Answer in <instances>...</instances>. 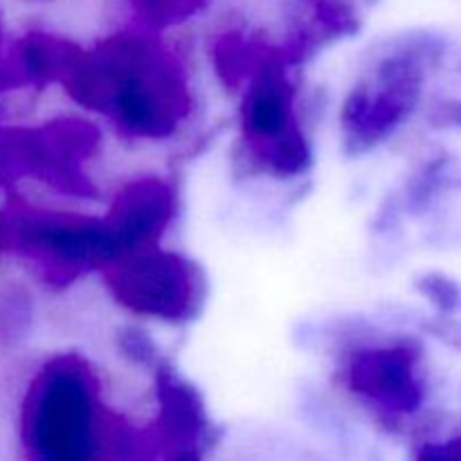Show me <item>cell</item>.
<instances>
[{
	"instance_id": "1",
	"label": "cell",
	"mask_w": 461,
	"mask_h": 461,
	"mask_svg": "<svg viewBox=\"0 0 461 461\" xmlns=\"http://www.w3.org/2000/svg\"><path fill=\"white\" fill-rule=\"evenodd\" d=\"M30 461H117L126 441L99 412L93 378L77 363H52L30 387L23 408Z\"/></svg>"
},
{
	"instance_id": "2",
	"label": "cell",
	"mask_w": 461,
	"mask_h": 461,
	"mask_svg": "<svg viewBox=\"0 0 461 461\" xmlns=\"http://www.w3.org/2000/svg\"><path fill=\"white\" fill-rule=\"evenodd\" d=\"M113 291L142 313L180 318L194 300V277L178 257L135 252L108 273Z\"/></svg>"
},
{
	"instance_id": "3",
	"label": "cell",
	"mask_w": 461,
	"mask_h": 461,
	"mask_svg": "<svg viewBox=\"0 0 461 461\" xmlns=\"http://www.w3.org/2000/svg\"><path fill=\"white\" fill-rule=\"evenodd\" d=\"M171 212L169 192L156 180L135 183L117 198L111 219L106 221L115 248L135 250L151 241L165 228Z\"/></svg>"
},
{
	"instance_id": "4",
	"label": "cell",
	"mask_w": 461,
	"mask_h": 461,
	"mask_svg": "<svg viewBox=\"0 0 461 461\" xmlns=\"http://www.w3.org/2000/svg\"><path fill=\"white\" fill-rule=\"evenodd\" d=\"M351 383L354 390L396 410L414 408L419 399L412 360L403 351H374L360 356L351 369Z\"/></svg>"
},
{
	"instance_id": "5",
	"label": "cell",
	"mask_w": 461,
	"mask_h": 461,
	"mask_svg": "<svg viewBox=\"0 0 461 461\" xmlns=\"http://www.w3.org/2000/svg\"><path fill=\"white\" fill-rule=\"evenodd\" d=\"M205 0H131L135 14L151 27H169L187 21Z\"/></svg>"
},
{
	"instance_id": "6",
	"label": "cell",
	"mask_w": 461,
	"mask_h": 461,
	"mask_svg": "<svg viewBox=\"0 0 461 461\" xmlns=\"http://www.w3.org/2000/svg\"><path fill=\"white\" fill-rule=\"evenodd\" d=\"M419 461H461V441L426 446L419 455Z\"/></svg>"
},
{
	"instance_id": "7",
	"label": "cell",
	"mask_w": 461,
	"mask_h": 461,
	"mask_svg": "<svg viewBox=\"0 0 461 461\" xmlns=\"http://www.w3.org/2000/svg\"><path fill=\"white\" fill-rule=\"evenodd\" d=\"M12 86H16V81H14L12 68H9V57L3 50V34H0V90L12 88Z\"/></svg>"
},
{
	"instance_id": "8",
	"label": "cell",
	"mask_w": 461,
	"mask_h": 461,
	"mask_svg": "<svg viewBox=\"0 0 461 461\" xmlns=\"http://www.w3.org/2000/svg\"><path fill=\"white\" fill-rule=\"evenodd\" d=\"M171 461H196V459H194V455H189V453H180V455H176Z\"/></svg>"
},
{
	"instance_id": "9",
	"label": "cell",
	"mask_w": 461,
	"mask_h": 461,
	"mask_svg": "<svg viewBox=\"0 0 461 461\" xmlns=\"http://www.w3.org/2000/svg\"><path fill=\"white\" fill-rule=\"evenodd\" d=\"M0 248H5V239H3V216H0Z\"/></svg>"
}]
</instances>
